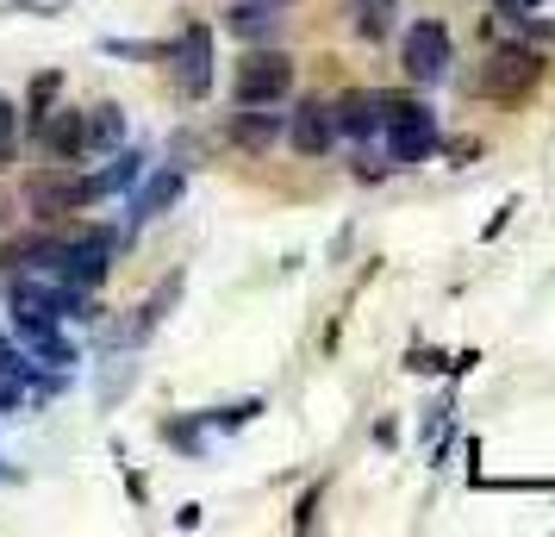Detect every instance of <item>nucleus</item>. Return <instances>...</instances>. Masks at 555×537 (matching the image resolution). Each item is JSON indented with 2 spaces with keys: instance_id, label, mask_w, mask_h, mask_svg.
<instances>
[{
  "instance_id": "b1692460",
  "label": "nucleus",
  "mask_w": 555,
  "mask_h": 537,
  "mask_svg": "<svg viewBox=\"0 0 555 537\" xmlns=\"http://www.w3.org/2000/svg\"><path fill=\"white\" fill-rule=\"evenodd\" d=\"M0 369H7V375H20L26 387H31V375H38V369H31V357L20 350V344H7V337H0Z\"/></svg>"
},
{
  "instance_id": "4468645a",
  "label": "nucleus",
  "mask_w": 555,
  "mask_h": 537,
  "mask_svg": "<svg viewBox=\"0 0 555 537\" xmlns=\"http://www.w3.org/2000/svg\"><path fill=\"white\" fill-rule=\"evenodd\" d=\"M344 13H350L356 38L380 44V38L393 31V20H400V0H344Z\"/></svg>"
},
{
  "instance_id": "2eb2a0df",
  "label": "nucleus",
  "mask_w": 555,
  "mask_h": 537,
  "mask_svg": "<svg viewBox=\"0 0 555 537\" xmlns=\"http://www.w3.org/2000/svg\"><path fill=\"white\" fill-rule=\"evenodd\" d=\"M275 138H281V113H269V106H244L231 119V144H244V151H269Z\"/></svg>"
},
{
  "instance_id": "1a4fd4ad",
  "label": "nucleus",
  "mask_w": 555,
  "mask_h": 537,
  "mask_svg": "<svg viewBox=\"0 0 555 537\" xmlns=\"http://www.w3.org/2000/svg\"><path fill=\"white\" fill-rule=\"evenodd\" d=\"M181 194H188V169H181V163H163V169H151V176H138V194H131V231L144 226V219H163L169 206H181Z\"/></svg>"
},
{
  "instance_id": "ddd939ff",
  "label": "nucleus",
  "mask_w": 555,
  "mask_h": 537,
  "mask_svg": "<svg viewBox=\"0 0 555 537\" xmlns=\"http://www.w3.org/2000/svg\"><path fill=\"white\" fill-rule=\"evenodd\" d=\"M281 7H287V0H231L225 26L237 31L244 44H262V38H275L281 31Z\"/></svg>"
},
{
  "instance_id": "c85d7f7f",
  "label": "nucleus",
  "mask_w": 555,
  "mask_h": 537,
  "mask_svg": "<svg viewBox=\"0 0 555 537\" xmlns=\"http://www.w3.org/2000/svg\"><path fill=\"white\" fill-rule=\"evenodd\" d=\"M201 519H206V512H201V507H194V500H188V507H181V512H176V525H181V532H194V525H201Z\"/></svg>"
},
{
  "instance_id": "412c9836",
  "label": "nucleus",
  "mask_w": 555,
  "mask_h": 537,
  "mask_svg": "<svg viewBox=\"0 0 555 537\" xmlns=\"http://www.w3.org/2000/svg\"><path fill=\"white\" fill-rule=\"evenodd\" d=\"M56 94H63V76H56V69H38L31 88H26V119H44L56 106Z\"/></svg>"
},
{
  "instance_id": "0eeeda50",
  "label": "nucleus",
  "mask_w": 555,
  "mask_h": 537,
  "mask_svg": "<svg viewBox=\"0 0 555 537\" xmlns=\"http://www.w3.org/2000/svg\"><path fill=\"white\" fill-rule=\"evenodd\" d=\"M169 63H176V88L188 101H206L212 94V31L194 20V26H181V38L169 44Z\"/></svg>"
},
{
  "instance_id": "aec40b11",
  "label": "nucleus",
  "mask_w": 555,
  "mask_h": 537,
  "mask_svg": "<svg viewBox=\"0 0 555 537\" xmlns=\"http://www.w3.org/2000/svg\"><path fill=\"white\" fill-rule=\"evenodd\" d=\"M163 437L176 444L181 457H201L206 450V419L201 412H194V419H163Z\"/></svg>"
},
{
  "instance_id": "6ab92c4d",
  "label": "nucleus",
  "mask_w": 555,
  "mask_h": 537,
  "mask_svg": "<svg viewBox=\"0 0 555 537\" xmlns=\"http://www.w3.org/2000/svg\"><path fill=\"white\" fill-rule=\"evenodd\" d=\"M31 344V362H44V369H69V362H76V344H69V337L56 332H38V337H26Z\"/></svg>"
},
{
  "instance_id": "393cba45",
  "label": "nucleus",
  "mask_w": 555,
  "mask_h": 537,
  "mask_svg": "<svg viewBox=\"0 0 555 537\" xmlns=\"http://www.w3.org/2000/svg\"><path fill=\"white\" fill-rule=\"evenodd\" d=\"M20 407H26V382L0 369V412H20Z\"/></svg>"
},
{
  "instance_id": "a878e982",
  "label": "nucleus",
  "mask_w": 555,
  "mask_h": 537,
  "mask_svg": "<svg viewBox=\"0 0 555 537\" xmlns=\"http://www.w3.org/2000/svg\"><path fill=\"white\" fill-rule=\"evenodd\" d=\"M405 369H412V375H437V369H450V357H437V350H412Z\"/></svg>"
},
{
  "instance_id": "9b49d317",
  "label": "nucleus",
  "mask_w": 555,
  "mask_h": 537,
  "mask_svg": "<svg viewBox=\"0 0 555 537\" xmlns=\"http://www.w3.org/2000/svg\"><path fill=\"white\" fill-rule=\"evenodd\" d=\"M287 138L300 156H325L337 144V119H331V101H300V113L287 119Z\"/></svg>"
},
{
  "instance_id": "9d476101",
  "label": "nucleus",
  "mask_w": 555,
  "mask_h": 537,
  "mask_svg": "<svg viewBox=\"0 0 555 537\" xmlns=\"http://www.w3.org/2000/svg\"><path fill=\"white\" fill-rule=\"evenodd\" d=\"M38 138H44V156H51V163H81V156H88V113L56 106V113L38 119Z\"/></svg>"
},
{
  "instance_id": "f3484780",
  "label": "nucleus",
  "mask_w": 555,
  "mask_h": 537,
  "mask_svg": "<svg viewBox=\"0 0 555 537\" xmlns=\"http://www.w3.org/2000/svg\"><path fill=\"white\" fill-rule=\"evenodd\" d=\"M176 301H181V276H169V282H163V287L151 294V301L138 307V319H131V337H151L156 325L169 319V307H176Z\"/></svg>"
},
{
  "instance_id": "6e6552de",
  "label": "nucleus",
  "mask_w": 555,
  "mask_h": 537,
  "mask_svg": "<svg viewBox=\"0 0 555 537\" xmlns=\"http://www.w3.org/2000/svg\"><path fill=\"white\" fill-rule=\"evenodd\" d=\"M537 81H543V51H530V44H512V51H500L493 63H487L480 88H487L493 101H518V94H530Z\"/></svg>"
},
{
  "instance_id": "f03ea898",
  "label": "nucleus",
  "mask_w": 555,
  "mask_h": 537,
  "mask_svg": "<svg viewBox=\"0 0 555 537\" xmlns=\"http://www.w3.org/2000/svg\"><path fill=\"white\" fill-rule=\"evenodd\" d=\"M7 312H13V325H20L26 337L51 332L56 319H94V312H88V294L51 282V276H13V287H7Z\"/></svg>"
},
{
  "instance_id": "7ed1b4c3",
  "label": "nucleus",
  "mask_w": 555,
  "mask_h": 537,
  "mask_svg": "<svg viewBox=\"0 0 555 537\" xmlns=\"http://www.w3.org/2000/svg\"><path fill=\"white\" fill-rule=\"evenodd\" d=\"M113 231H76V238H56L51 256H44V276L63 287H76V294H94L106 282V269H113Z\"/></svg>"
},
{
  "instance_id": "bb28decb",
  "label": "nucleus",
  "mask_w": 555,
  "mask_h": 537,
  "mask_svg": "<svg viewBox=\"0 0 555 537\" xmlns=\"http://www.w3.org/2000/svg\"><path fill=\"white\" fill-rule=\"evenodd\" d=\"M312 519H319V487H306V500L294 507V532H312Z\"/></svg>"
},
{
  "instance_id": "39448f33",
  "label": "nucleus",
  "mask_w": 555,
  "mask_h": 537,
  "mask_svg": "<svg viewBox=\"0 0 555 537\" xmlns=\"http://www.w3.org/2000/svg\"><path fill=\"white\" fill-rule=\"evenodd\" d=\"M101 201V181L94 176H69V163H51L44 176L26 181V206L51 226V219H63V213H81V206Z\"/></svg>"
},
{
  "instance_id": "cd10ccee",
  "label": "nucleus",
  "mask_w": 555,
  "mask_h": 537,
  "mask_svg": "<svg viewBox=\"0 0 555 537\" xmlns=\"http://www.w3.org/2000/svg\"><path fill=\"white\" fill-rule=\"evenodd\" d=\"M512 213H518V201H505L500 213H493V219H487V231H480V238H500V231L512 226Z\"/></svg>"
},
{
  "instance_id": "dca6fc26",
  "label": "nucleus",
  "mask_w": 555,
  "mask_h": 537,
  "mask_svg": "<svg viewBox=\"0 0 555 537\" xmlns=\"http://www.w3.org/2000/svg\"><path fill=\"white\" fill-rule=\"evenodd\" d=\"M119 144H126V113L113 101L88 106V156H113Z\"/></svg>"
},
{
  "instance_id": "423d86ee",
  "label": "nucleus",
  "mask_w": 555,
  "mask_h": 537,
  "mask_svg": "<svg viewBox=\"0 0 555 537\" xmlns=\"http://www.w3.org/2000/svg\"><path fill=\"white\" fill-rule=\"evenodd\" d=\"M237 106H275L294 94V56L287 51H244L237 63Z\"/></svg>"
},
{
  "instance_id": "20e7f679",
  "label": "nucleus",
  "mask_w": 555,
  "mask_h": 537,
  "mask_svg": "<svg viewBox=\"0 0 555 537\" xmlns=\"http://www.w3.org/2000/svg\"><path fill=\"white\" fill-rule=\"evenodd\" d=\"M400 63L405 76L418 81V88H437V81H450V63H455V38L443 20H412L400 38Z\"/></svg>"
},
{
  "instance_id": "f257e3e1",
  "label": "nucleus",
  "mask_w": 555,
  "mask_h": 537,
  "mask_svg": "<svg viewBox=\"0 0 555 537\" xmlns=\"http://www.w3.org/2000/svg\"><path fill=\"white\" fill-rule=\"evenodd\" d=\"M380 138H387V163L393 169H418L443 151V131H437V113L412 94H380Z\"/></svg>"
},
{
  "instance_id": "5701e85b",
  "label": "nucleus",
  "mask_w": 555,
  "mask_h": 537,
  "mask_svg": "<svg viewBox=\"0 0 555 537\" xmlns=\"http://www.w3.org/2000/svg\"><path fill=\"white\" fill-rule=\"evenodd\" d=\"M13 138H20V106L0 94V169L13 163Z\"/></svg>"
},
{
  "instance_id": "f8f14e48",
  "label": "nucleus",
  "mask_w": 555,
  "mask_h": 537,
  "mask_svg": "<svg viewBox=\"0 0 555 537\" xmlns=\"http://www.w3.org/2000/svg\"><path fill=\"white\" fill-rule=\"evenodd\" d=\"M331 119H337V131H344V138L369 144V138H380V94H369V88H350L344 101H331Z\"/></svg>"
},
{
  "instance_id": "4be33fe9",
  "label": "nucleus",
  "mask_w": 555,
  "mask_h": 537,
  "mask_svg": "<svg viewBox=\"0 0 555 537\" xmlns=\"http://www.w3.org/2000/svg\"><path fill=\"white\" fill-rule=\"evenodd\" d=\"M256 412H262V400H231V407H212V412H201V419L219 425V432H237V425H250Z\"/></svg>"
},
{
  "instance_id": "a211bd4d",
  "label": "nucleus",
  "mask_w": 555,
  "mask_h": 537,
  "mask_svg": "<svg viewBox=\"0 0 555 537\" xmlns=\"http://www.w3.org/2000/svg\"><path fill=\"white\" fill-rule=\"evenodd\" d=\"M144 163H151V151H126V144H119V151H113V169H101V194H119V188H131V181L144 176Z\"/></svg>"
}]
</instances>
